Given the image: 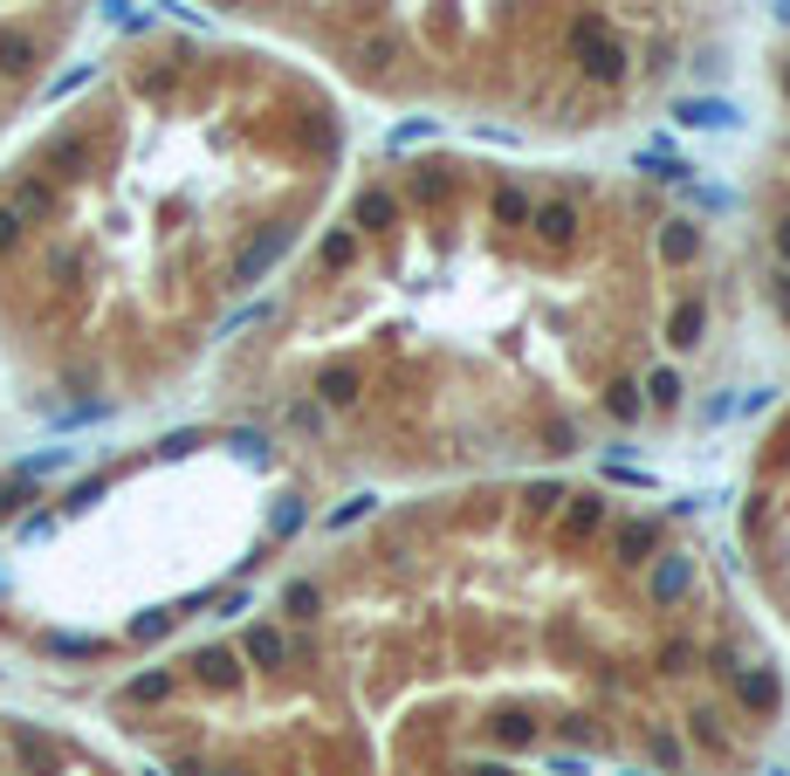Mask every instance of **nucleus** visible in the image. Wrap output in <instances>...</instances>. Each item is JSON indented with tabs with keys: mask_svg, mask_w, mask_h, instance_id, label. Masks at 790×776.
<instances>
[{
	"mask_svg": "<svg viewBox=\"0 0 790 776\" xmlns=\"http://www.w3.org/2000/svg\"><path fill=\"white\" fill-rule=\"evenodd\" d=\"M708 338L701 220L592 179L405 166L254 309L262 433L392 454H577L584 426L680 406Z\"/></svg>",
	"mask_w": 790,
	"mask_h": 776,
	"instance_id": "obj_1",
	"label": "nucleus"
},
{
	"mask_svg": "<svg viewBox=\"0 0 790 776\" xmlns=\"http://www.w3.org/2000/svg\"><path fill=\"white\" fill-rule=\"evenodd\" d=\"M474 694L447 701L317 578H289L193 653L131 674L111 708L151 776H729L783 715V681L701 605L674 509H619L516 694L489 687L468 509L413 523Z\"/></svg>",
	"mask_w": 790,
	"mask_h": 776,
	"instance_id": "obj_2",
	"label": "nucleus"
},
{
	"mask_svg": "<svg viewBox=\"0 0 790 776\" xmlns=\"http://www.w3.org/2000/svg\"><path fill=\"white\" fill-rule=\"evenodd\" d=\"M337 132L289 76L138 42L0 159V372L48 420L172 385L289 262Z\"/></svg>",
	"mask_w": 790,
	"mask_h": 776,
	"instance_id": "obj_3",
	"label": "nucleus"
},
{
	"mask_svg": "<svg viewBox=\"0 0 790 776\" xmlns=\"http://www.w3.org/2000/svg\"><path fill=\"white\" fill-rule=\"evenodd\" d=\"M207 440L172 433L124 460L42 454L0 468V646L28 660H104L220 598L199 571V502H172Z\"/></svg>",
	"mask_w": 790,
	"mask_h": 776,
	"instance_id": "obj_4",
	"label": "nucleus"
},
{
	"mask_svg": "<svg viewBox=\"0 0 790 776\" xmlns=\"http://www.w3.org/2000/svg\"><path fill=\"white\" fill-rule=\"evenodd\" d=\"M83 0H0V132L42 96L76 35Z\"/></svg>",
	"mask_w": 790,
	"mask_h": 776,
	"instance_id": "obj_5",
	"label": "nucleus"
},
{
	"mask_svg": "<svg viewBox=\"0 0 790 776\" xmlns=\"http://www.w3.org/2000/svg\"><path fill=\"white\" fill-rule=\"evenodd\" d=\"M0 776H131V769L104 763L96 749H83L69 729H56V721L0 708Z\"/></svg>",
	"mask_w": 790,
	"mask_h": 776,
	"instance_id": "obj_6",
	"label": "nucleus"
},
{
	"mask_svg": "<svg viewBox=\"0 0 790 776\" xmlns=\"http://www.w3.org/2000/svg\"><path fill=\"white\" fill-rule=\"evenodd\" d=\"M743 543H749V557L770 571V584L783 591V605H790V420L777 433L770 460H763V475L749 481V495H743Z\"/></svg>",
	"mask_w": 790,
	"mask_h": 776,
	"instance_id": "obj_7",
	"label": "nucleus"
}]
</instances>
